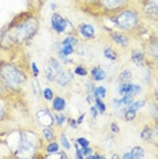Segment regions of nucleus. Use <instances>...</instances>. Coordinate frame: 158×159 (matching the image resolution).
<instances>
[{
  "label": "nucleus",
  "instance_id": "33",
  "mask_svg": "<svg viewBox=\"0 0 158 159\" xmlns=\"http://www.w3.org/2000/svg\"><path fill=\"white\" fill-rule=\"evenodd\" d=\"M74 74L75 75H78V76H87L89 75V71H87V68L83 67V66H77L75 67V70H74Z\"/></svg>",
  "mask_w": 158,
  "mask_h": 159
},
{
  "label": "nucleus",
  "instance_id": "52",
  "mask_svg": "<svg viewBox=\"0 0 158 159\" xmlns=\"http://www.w3.org/2000/svg\"><path fill=\"white\" fill-rule=\"evenodd\" d=\"M151 67H153V68H156V70L158 71V57L153 60V66H151Z\"/></svg>",
  "mask_w": 158,
  "mask_h": 159
},
{
  "label": "nucleus",
  "instance_id": "30",
  "mask_svg": "<svg viewBox=\"0 0 158 159\" xmlns=\"http://www.w3.org/2000/svg\"><path fill=\"white\" fill-rule=\"evenodd\" d=\"M93 94H94L95 98H101V99H104V98L106 97V89L104 87V86H95Z\"/></svg>",
  "mask_w": 158,
  "mask_h": 159
},
{
  "label": "nucleus",
  "instance_id": "53",
  "mask_svg": "<svg viewBox=\"0 0 158 159\" xmlns=\"http://www.w3.org/2000/svg\"><path fill=\"white\" fill-rule=\"evenodd\" d=\"M86 2H87V4H90V6H97L98 0H86Z\"/></svg>",
  "mask_w": 158,
  "mask_h": 159
},
{
  "label": "nucleus",
  "instance_id": "54",
  "mask_svg": "<svg viewBox=\"0 0 158 159\" xmlns=\"http://www.w3.org/2000/svg\"><path fill=\"white\" fill-rule=\"evenodd\" d=\"M110 158H114V159H117V158H120V157H118L117 154H112V155H110Z\"/></svg>",
  "mask_w": 158,
  "mask_h": 159
},
{
  "label": "nucleus",
  "instance_id": "3",
  "mask_svg": "<svg viewBox=\"0 0 158 159\" xmlns=\"http://www.w3.org/2000/svg\"><path fill=\"white\" fill-rule=\"evenodd\" d=\"M108 19L112 22L114 27L118 30L124 31V33H135L141 27V15H139L138 10L132 8V7H125L120 11L108 15Z\"/></svg>",
  "mask_w": 158,
  "mask_h": 159
},
{
  "label": "nucleus",
  "instance_id": "13",
  "mask_svg": "<svg viewBox=\"0 0 158 159\" xmlns=\"http://www.w3.org/2000/svg\"><path fill=\"white\" fill-rule=\"evenodd\" d=\"M77 31L83 39H93L95 37V27L90 23H81L78 26Z\"/></svg>",
  "mask_w": 158,
  "mask_h": 159
},
{
  "label": "nucleus",
  "instance_id": "18",
  "mask_svg": "<svg viewBox=\"0 0 158 159\" xmlns=\"http://www.w3.org/2000/svg\"><path fill=\"white\" fill-rule=\"evenodd\" d=\"M66 106H67V102L63 97L57 95L52 99V110L53 111H63L66 109Z\"/></svg>",
  "mask_w": 158,
  "mask_h": 159
},
{
  "label": "nucleus",
  "instance_id": "42",
  "mask_svg": "<svg viewBox=\"0 0 158 159\" xmlns=\"http://www.w3.org/2000/svg\"><path fill=\"white\" fill-rule=\"evenodd\" d=\"M94 87H95V86H94V82H93V80H89V82L85 84L86 93H93V91H94Z\"/></svg>",
  "mask_w": 158,
  "mask_h": 159
},
{
  "label": "nucleus",
  "instance_id": "16",
  "mask_svg": "<svg viewBox=\"0 0 158 159\" xmlns=\"http://www.w3.org/2000/svg\"><path fill=\"white\" fill-rule=\"evenodd\" d=\"M90 78L93 82H102L106 79V72L101 66H95L90 70Z\"/></svg>",
  "mask_w": 158,
  "mask_h": 159
},
{
  "label": "nucleus",
  "instance_id": "27",
  "mask_svg": "<svg viewBox=\"0 0 158 159\" xmlns=\"http://www.w3.org/2000/svg\"><path fill=\"white\" fill-rule=\"evenodd\" d=\"M60 146H62L63 148H64V151H70L71 150V143H70V140H68V137H67V135L64 132H62L60 133Z\"/></svg>",
  "mask_w": 158,
  "mask_h": 159
},
{
  "label": "nucleus",
  "instance_id": "59",
  "mask_svg": "<svg viewBox=\"0 0 158 159\" xmlns=\"http://www.w3.org/2000/svg\"><path fill=\"white\" fill-rule=\"evenodd\" d=\"M2 157H3V155H0V158H2Z\"/></svg>",
  "mask_w": 158,
  "mask_h": 159
},
{
  "label": "nucleus",
  "instance_id": "39",
  "mask_svg": "<svg viewBox=\"0 0 158 159\" xmlns=\"http://www.w3.org/2000/svg\"><path fill=\"white\" fill-rule=\"evenodd\" d=\"M74 146H75V158L77 159H83L85 157H83V152H82V147L79 146L78 143H75Z\"/></svg>",
  "mask_w": 158,
  "mask_h": 159
},
{
  "label": "nucleus",
  "instance_id": "15",
  "mask_svg": "<svg viewBox=\"0 0 158 159\" xmlns=\"http://www.w3.org/2000/svg\"><path fill=\"white\" fill-rule=\"evenodd\" d=\"M146 50L147 52H145V53H147L151 60L158 57V34L153 35V37L149 39V42H147V45H146Z\"/></svg>",
  "mask_w": 158,
  "mask_h": 159
},
{
  "label": "nucleus",
  "instance_id": "1",
  "mask_svg": "<svg viewBox=\"0 0 158 159\" xmlns=\"http://www.w3.org/2000/svg\"><path fill=\"white\" fill-rule=\"evenodd\" d=\"M40 19L35 14L27 11L16 15L0 31V49L11 50L26 45L37 34Z\"/></svg>",
  "mask_w": 158,
  "mask_h": 159
},
{
  "label": "nucleus",
  "instance_id": "8",
  "mask_svg": "<svg viewBox=\"0 0 158 159\" xmlns=\"http://www.w3.org/2000/svg\"><path fill=\"white\" fill-rule=\"evenodd\" d=\"M63 68V66L60 64L59 59H53V57H51V59L48 60V63L45 64V79L48 82H55L56 80V75L57 72H59L60 70Z\"/></svg>",
  "mask_w": 158,
  "mask_h": 159
},
{
  "label": "nucleus",
  "instance_id": "49",
  "mask_svg": "<svg viewBox=\"0 0 158 159\" xmlns=\"http://www.w3.org/2000/svg\"><path fill=\"white\" fill-rule=\"evenodd\" d=\"M156 83H157V84H156V89H154V99L158 102V78H157Z\"/></svg>",
  "mask_w": 158,
  "mask_h": 159
},
{
  "label": "nucleus",
  "instance_id": "20",
  "mask_svg": "<svg viewBox=\"0 0 158 159\" xmlns=\"http://www.w3.org/2000/svg\"><path fill=\"white\" fill-rule=\"evenodd\" d=\"M7 118H8V103L3 97H0V122Z\"/></svg>",
  "mask_w": 158,
  "mask_h": 159
},
{
  "label": "nucleus",
  "instance_id": "56",
  "mask_svg": "<svg viewBox=\"0 0 158 159\" xmlns=\"http://www.w3.org/2000/svg\"><path fill=\"white\" fill-rule=\"evenodd\" d=\"M0 140H3L2 139V128H0Z\"/></svg>",
  "mask_w": 158,
  "mask_h": 159
},
{
  "label": "nucleus",
  "instance_id": "25",
  "mask_svg": "<svg viewBox=\"0 0 158 159\" xmlns=\"http://www.w3.org/2000/svg\"><path fill=\"white\" fill-rule=\"evenodd\" d=\"M79 44V38L74 34H68L66 38L60 42V45H72V46H77Z\"/></svg>",
  "mask_w": 158,
  "mask_h": 159
},
{
  "label": "nucleus",
  "instance_id": "38",
  "mask_svg": "<svg viewBox=\"0 0 158 159\" xmlns=\"http://www.w3.org/2000/svg\"><path fill=\"white\" fill-rule=\"evenodd\" d=\"M75 143H78L81 147L90 146V142H89V139H86V137H77V139H75Z\"/></svg>",
  "mask_w": 158,
  "mask_h": 159
},
{
  "label": "nucleus",
  "instance_id": "29",
  "mask_svg": "<svg viewBox=\"0 0 158 159\" xmlns=\"http://www.w3.org/2000/svg\"><path fill=\"white\" fill-rule=\"evenodd\" d=\"M53 116H55V124H56L57 126H63L64 122L68 120L67 116L63 114L62 111H56V114H53Z\"/></svg>",
  "mask_w": 158,
  "mask_h": 159
},
{
  "label": "nucleus",
  "instance_id": "40",
  "mask_svg": "<svg viewBox=\"0 0 158 159\" xmlns=\"http://www.w3.org/2000/svg\"><path fill=\"white\" fill-rule=\"evenodd\" d=\"M34 93H35V95L37 97H41V94H42V90L40 89V83H38V78H34Z\"/></svg>",
  "mask_w": 158,
  "mask_h": 159
},
{
  "label": "nucleus",
  "instance_id": "14",
  "mask_svg": "<svg viewBox=\"0 0 158 159\" xmlns=\"http://www.w3.org/2000/svg\"><path fill=\"white\" fill-rule=\"evenodd\" d=\"M131 61L139 68H145L147 66V59H146V53L141 49H134L131 53Z\"/></svg>",
  "mask_w": 158,
  "mask_h": 159
},
{
  "label": "nucleus",
  "instance_id": "24",
  "mask_svg": "<svg viewBox=\"0 0 158 159\" xmlns=\"http://www.w3.org/2000/svg\"><path fill=\"white\" fill-rule=\"evenodd\" d=\"M136 116H138V111H135V110H132L130 109V107H124V110H123V118L125 121H134L135 118H136Z\"/></svg>",
  "mask_w": 158,
  "mask_h": 159
},
{
  "label": "nucleus",
  "instance_id": "51",
  "mask_svg": "<svg viewBox=\"0 0 158 159\" xmlns=\"http://www.w3.org/2000/svg\"><path fill=\"white\" fill-rule=\"evenodd\" d=\"M6 91H7L6 87H4V86H3V83L0 82V97H3V93H6ZM7 93H8V91H7Z\"/></svg>",
  "mask_w": 158,
  "mask_h": 159
},
{
  "label": "nucleus",
  "instance_id": "47",
  "mask_svg": "<svg viewBox=\"0 0 158 159\" xmlns=\"http://www.w3.org/2000/svg\"><path fill=\"white\" fill-rule=\"evenodd\" d=\"M68 124H70V126L72 129H77L78 128V122H77V120H72V118H68Z\"/></svg>",
  "mask_w": 158,
  "mask_h": 159
},
{
  "label": "nucleus",
  "instance_id": "11",
  "mask_svg": "<svg viewBox=\"0 0 158 159\" xmlns=\"http://www.w3.org/2000/svg\"><path fill=\"white\" fill-rule=\"evenodd\" d=\"M109 37L113 41V44L120 46V48L125 49L128 45H130V37H128V34L124 33V31L112 30V31H109Z\"/></svg>",
  "mask_w": 158,
  "mask_h": 159
},
{
  "label": "nucleus",
  "instance_id": "22",
  "mask_svg": "<svg viewBox=\"0 0 158 159\" xmlns=\"http://www.w3.org/2000/svg\"><path fill=\"white\" fill-rule=\"evenodd\" d=\"M104 56H105V59L109 60V61L117 60V52L112 48V46H105V48H104Z\"/></svg>",
  "mask_w": 158,
  "mask_h": 159
},
{
  "label": "nucleus",
  "instance_id": "12",
  "mask_svg": "<svg viewBox=\"0 0 158 159\" xmlns=\"http://www.w3.org/2000/svg\"><path fill=\"white\" fill-rule=\"evenodd\" d=\"M74 79V74L70 70H66V68H62L56 75V83L60 86V87H67Z\"/></svg>",
  "mask_w": 158,
  "mask_h": 159
},
{
  "label": "nucleus",
  "instance_id": "45",
  "mask_svg": "<svg viewBox=\"0 0 158 159\" xmlns=\"http://www.w3.org/2000/svg\"><path fill=\"white\" fill-rule=\"evenodd\" d=\"M118 131H120V128H118L117 122H112V124H110V132H113V133H118Z\"/></svg>",
  "mask_w": 158,
  "mask_h": 159
},
{
  "label": "nucleus",
  "instance_id": "37",
  "mask_svg": "<svg viewBox=\"0 0 158 159\" xmlns=\"http://www.w3.org/2000/svg\"><path fill=\"white\" fill-rule=\"evenodd\" d=\"M112 105H113V109L114 110H124V106H123V103H121V101L120 98H113L112 99Z\"/></svg>",
  "mask_w": 158,
  "mask_h": 159
},
{
  "label": "nucleus",
  "instance_id": "5",
  "mask_svg": "<svg viewBox=\"0 0 158 159\" xmlns=\"http://www.w3.org/2000/svg\"><path fill=\"white\" fill-rule=\"evenodd\" d=\"M131 0H98L97 7L100 8L104 15H112L130 6Z\"/></svg>",
  "mask_w": 158,
  "mask_h": 159
},
{
  "label": "nucleus",
  "instance_id": "34",
  "mask_svg": "<svg viewBox=\"0 0 158 159\" xmlns=\"http://www.w3.org/2000/svg\"><path fill=\"white\" fill-rule=\"evenodd\" d=\"M120 101H121V103H123V106L125 107V106H128V105H131L132 102L135 101V97L134 95H131V94H125V95H123L120 98Z\"/></svg>",
  "mask_w": 158,
  "mask_h": 159
},
{
  "label": "nucleus",
  "instance_id": "50",
  "mask_svg": "<svg viewBox=\"0 0 158 159\" xmlns=\"http://www.w3.org/2000/svg\"><path fill=\"white\" fill-rule=\"evenodd\" d=\"M83 120H85V113H82L79 117L77 118V122H78V125H81L82 122H83Z\"/></svg>",
  "mask_w": 158,
  "mask_h": 159
},
{
  "label": "nucleus",
  "instance_id": "31",
  "mask_svg": "<svg viewBox=\"0 0 158 159\" xmlns=\"http://www.w3.org/2000/svg\"><path fill=\"white\" fill-rule=\"evenodd\" d=\"M94 103H95V107H97V110H98L100 114H104L106 111V105L101 98H95Z\"/></svg>",
  "mask_w": 158,
  "mask_h": 159
},
{
  "label": "nucleus",
  "instance_id": "35",
  "mask_svg": "<svg viewBox=\"0 0 158 159\" xmlns=\"http://www.w3.org/2000/svg\"><path fill=\"white\" fill-rule=\"evenodd\" d=\"M143 91V89H142V86L141 84H138V83H131V90H130V94L131 95H139Z\"/></svg>",
  "mask_w": 158,
  "mask_h": 159
},
{
  "label": "nucleus",
  "instance_id": "28",
  "mask_svg": "<svg viewBox=\"0 0 158 159\" xmlns=\"http://www.w3.org/2000/svg\"><path fill=\"white\" fill-rule=\"evenodd\" d=\"M42 98H44L46 102H52V99L55 98V93H53V90L51 87H45L42 89Z\"/></svg>",
  "mask_w": 158,
  "mask_h": 159
},
{
  "label": "nucleus",
  "instance_id": "57",
  "mask_svg": "<svg viewBox=\"0 0 158 159\" xmlns=\"http://www.w3.org/2000/svg\"><path fill=\"white\" fill-rule=\"evenodd\" d=\"M2 63H3V61H2V60H0V67H2Z\"/></svg>",
  "mask_w": 158,
  "mask_h": 159
},
{
  "label": "nucleus",
  "instance_id": "58",
  "mask_svg": "<svg viewBox=\"0 0 158 159\" xmlns=\"http://www.w3.org/2000/svg\"><path fill=\"white\" fill-rule=\"evenodd\" d=\"M156 125H157V128H158V121H157V122H156Z\"/></svg>",
  "mask_w": 158,
  "mask_h": 159
},
{
  "label": "nucleus",
  "instance_id": "44",
  "mask_svg": "<svg viewBox=\"0 0 158 159\" xmlns=\"http://www.w3.org/2000/svg\"><path fill=\"white\" fill-rule=\"evenodd\" d=\"M86 101H87V102L89 103H93V102H94V101H95V97H94V94H93V93H87V95H86Z\"/></svg>",
  "mask_w": 158,
  "mask_h": 159
},
{
  "label": "nucleus",
  "instance_id": "17",
  "mask_svg": "<svg viewBox=\"0 0 158 159\" xmlns=\"http://www.w3.org/2000/svg\"><path fill=\"white\" fill-rule=\"evenodd\" d=\"M124 159H142L145 158V150L142 147L136 146L134 148H131L130 151H127L125 154H123Z\"/></svg>",
  "mask_w": 158,
  "mask_h": 159
},
{
  "label": "nucleus",
  "instance_id": "23",
  "mask_svg": "<svg viewBox=\"0 0 158 159\" xmlns=\"http://www.w3.org/2000/svg\"><path fill=\"white\" fill-rule=\"evenodd\" d=\"M131 83L132 82H120V83H118V86H117V93L120 94L121 97L125 95V94H130Z\"/></svg>",
  "mask_w": 158,
  "mask_h": 159
},
{
  "label": "nucleus",
  "instance_id": "41",
  "mask_svg": "<svg viewBox=\"0 0 158 159\" xmlns=\"http://www.w3.org/2000/svg\"><path fill=\"white\" fill-rule=\"evenodd\" d=\"M30 67H31V72H33V76H34V78H38V75H40V70H38L37 64H35L34 61H31V63H30Z\"/></svg>",
  "mask_w": 158,
  "mask_h": 159
},
{
  "label": "nucleus",
  "instance_id": "43",
  "mask_svg": "<svg viewBox=\"0 0 158 159\" xmlns=\"http://www.w3.org/2000/svg\"><path fill=\"white\" fill-rule=\"evenodd\" d=\"M93 151H94V150H93L90 146H87V147H82V152H83V157H85V158H87L89 155H91V154H93Z\"/></svg>",
  "mask_w": 158,
  "mask_h": 159
},
{
  "label": "nucleus",
  "instance_id": "46",
  "mask_svg": "<svg viewBox=\"0 0 158 159\" xmlns=\"http://www.w3.org/2000/svg\"><path fill=\"white\" fill-rule=\"evenodd\" d=\"M90 113H91V117H93V118H97V117H98V110H97L95 106H90Z\"/></svg>",
  "mask_w": 158,
  "mask_h": 159
},
{
  "label": "nucleus",
  "instance_id": "26",
  "mask_svg": "<svg viewBox=\"0 0 158 159\" xmlns=\"http://www.w3.org/2000/svg\"><path fill=\"white\" fill-rule=\"evenodd\" d=\"M118 82H130L132 79V72L131 70H128V68H125L118 74Z\"/></svg>",
  "mask_w": 158,
  "mask_h": 159
},
{
  "label": "nucleus",
  "instance_id": "2",
  "mask_svg": "<svg viewBox=\"0 0 158 159\" xmlns=\"http://www.w3.org/2000/svg\"><path fill=\"white\" fill-rule=\"evenodd\" d=\"M0 82L8 93H19L27 82V76L15 63L3 61L0 67Z\"/></svg>",
  "mask_w": 158,
  "mask_h": 159
},
{
  "label": "nucleus",
  "instance_id": "36",
  "mask_svg": "<svg viewBox=\"0 0 158 159\" xmlns=\"http://www.w3.org/2000/svg\"><path fill=\"white\" fill-rule=\"evenodd\" d=\"M150 132H151V126H149V125H146L145 128L142 129V132H141V139L143 140V142H147V140H149Z\"/></svg>",
  "mask_w": 158,
  "mask_h": 159
},
{
  "label": "nucleus",
  "instance_id": "4",
  "mask_svg": "<svg viewBox=\"0 0 158 159\" xmlns=\"http://www.w3.org/2000/svg\"><path fill=\"white\" fill-rule=\"evenodd\" d=\"M42 147L40 136L31 129H22V142L15 158H38L37 152Z\"/></svg>",
  "mask_w": 158,
  "mask_h": 159
},
{
  "label": "nucleus",
  "instance_id": "19",
  "mask_svg": "<svg viewBox=\"0 0 158 159\" xmlns=\"http://www.w3.org/2000/svg\"><path fill=\"white\" fill-rule=\"evenodd\" d=\"M60 151V143H57L55 142V140H52V142H48V144H46V147H45V158H48L49 155H52V154H57Z\"/></svg>",
  "mask_w": 158,
  "mask_h": 159
},
{
  "label": "nucleus",
  "instance_id": "9",
  "mask_svg": "<svg viewBox=\"0 0 158 159\" xmlns=\"http://www.w3.org/2000/svg\"><path fill=\"white\" fill-rule=\"evenodd\" d=\"M142 11L150 19L158 20V0H141Z\"/></svg>",
  "mask_w": 158,
  "mask_h": 159
},
{
  "label": "nucleus",
  "instance_id": "10",
  "mask_svg": "<svg viewBox=\"0 0 158 159\" xmlns=\"http://www.w3.org/2000/svg\"><path fill=\"white\" fill-rule=\"evenodd\" d=\"M35 120L41 126H53L55 124V116L49 109H40L35 113Z\"/></svg>",
  "mask_w": 158,
  "mask_h": 159
},
{
  "label": "nucleus",
  "instance_id": "32",
  "mask_svg": "<svg viewBox=\"0 0 158 159\" xmlns=\"http://www.w3.org/2000/svg\"><path fill=\"white\" fill-rule=\"evenodd\" d=\"M145 105H146V101H134L131 105H128V106H125V107H130V109L138 111V110H141Z\"/></svg>",
  "mask_w": 158,
  "mask_h": 159
},
{
  "label": "nucleus",
  "instance_id": "55",
  "mask_svg": "<svg viewBox=\"0 0 158 159\" xmlns=\"http://www.w3.org/2000/svg\"><path fill=\"white\" fill-rule=\"evenodd\" d=\"M51 10H52V11H55V10H56V4H51Z\"/></svg>",
  "mask_w": 158,
  "mask_h": 159
},
{
  "label": "nucleus",
  "instance_id": "48",
  "mask_svg": "<svg viewBox=\"0 0 158 159\" xmlns=\"http://www.w3.org/2000/svg\"><path fill=\"white\" fill-rule=\"evenodd\" d=\"M104 158H105V155H101V154H91L87 157V159H104Z\"/></svg>",
  "mask_w": 158,
  "mask_h": 159
},
{
  "label": "nucleus",
  "instance_id": "21",
  "mask_svg": "<svg viewBox=\"0 0 158 159\" xmlns=\"http://www.w3.org/2000/svg\"><path fill=\"white\" fill-rule=\"evenodd\" d=\"M41 133H42V139L46 140V142H52L55 139V131L52 129V126H42Z\"/></svg>",
  "mask_w": 158,
  "mask_h": 159
},
{
  "label": "nucleus",
  "instance_id": "6",
  "mask_svg": "<svg viewBox=\"0 0 158 159\" xmlns=\"http://www.w3.org/2000/svg\"><path fill=\"white\" fill-rule=\"evenodd\" d=\"M21 142H22V129H14V131H10L7 135H4V143L8 151L11 152V157H15L18 148L21 146Z\"/></svg>",
  "mask_w": 158,
  "mask_h": 159
},
{
  "label": "nucleus",
  "instance_id": "7",
  "mask_svg": "<svg viewBox=\"0 0 158 159\" xmlns=\"http://www.w3.org/2000/svg\"><path fill=\"white\" fill-rule=\"evenodd\" d=\"M51 26L53 29V31L57 33V34L64 33L67 29H68V31H70V34H72V31H74L72 23H71L68 19H66V18H63L60 14H57V12L53 14L52 18H51Z\"/></svg>",
  "mask_w": 158,
  "mask_h": 159
}]
</instances>
